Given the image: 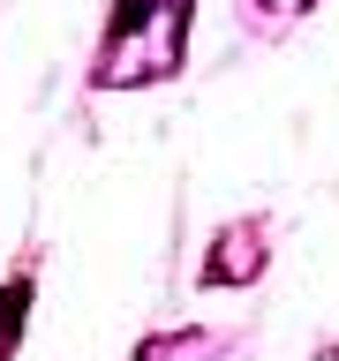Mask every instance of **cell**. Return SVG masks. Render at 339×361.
Returning a JSON list of instances; mask_svg holds the SVG:
<instances>
[{
	"label": "cell",
	"instance_id": "1",
	"mask_svg": "<svg viewBox=\"0 0 339 361\" xmlns=\"http://www.w3.org/2000/svg\"><path fill=\"white\" fill-rule=\"evenodd\" d=\"M256 256H264V241L242 226V233H226V248L203 264V279H211V286H234V279H249V271H256Z\"/></svg>",
	"mask_w": 339,
	"mask_h": 361
},
{
	"label": "cell",
	"instance_id": "2",
	"mask_svg": "<svg viewBox=\"0 0 339 361\" xmlns=\"http://www.w3.org/2000/svg\"><path fill=\"white\" fill-rule=\"evenodd\" d=\"M271 8H309V0H271Z\"/></svg>",
	"mask_w": 339,
	"mask_h": 361
}]
</instances>
